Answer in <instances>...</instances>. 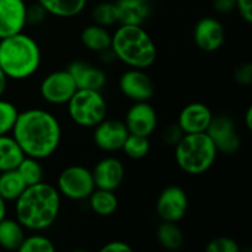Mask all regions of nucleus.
I'll return each mask as SVG.
<instances>
[{"label": "nucleus", "mask_w": 252, "mask_h": 252, "mask_svg": "<svg viewBox=\"0 0 252 252\" xmlns=\"http://www.w3.org/2000/svg\"><path fill=\"white\" fill-rule=\"evenodd\" d=\"M11 135L26 157L43 160L52 157L62 142L58 118L43 108H29L19 112Z\"/></svg>", "instance_id": "obj_1"}, {"label": "nucleus", "mask_w": 252, "mask_h": 252, "mask_svg": "<svg viewBox=\"0 0 252 252\" xmlns=\"http://www.w3.org/2000/svg\"><path fill=\"white\" fill-rule=\"evenodd\" d=\"M61 211V194L51 184L41 181L27 186L15 201L16 220L25 229L42 231L56 223Z\"/></svg>", "instance_id": "obj_2"}, {"label": "nucleus", "mask_w": 252, "mask_h": 252, "mask_svg": "<svg viewBox=\"0 0 252 252\" xmlns=\"http://www.w3.org/2000/svg\"><path fill=\"white\" fill-rule=\"evenodd\" d=\"M41 48L24 31L0 39V68L11 80L31 78L41 66Z\"/></svg>", "instance_id": "obj_3"}, {"label": "nucleus", "mask_w": 252, "mask_h": 252, "mask_svg": "<svg viewBox=\"0 0 252 252\" xmlns=\"http://www.w3.org/2000/svg\"><path fill=\"white\" fill-rule=\"evenodd\" d=\"M111 48L116 58L129 68L145 70L157 61L154 39L139 25H121L112 34Z\"/></svg>", "instance_id": "obj_4"}, {"label": "nucleus", "mask_w": 252, "mask_h": 252, "mask_svg": "<svg viewBox=\"0 0 252 252\" xmlns=\"http://www.w3.org/2000/svg\"><path fill=\"white\" fill-rule=\"evenodd\" d=\"M218 150L206 132L185 134L175 147V160L189 175H202L216 162Z\"/></svg>", "instance_id": "obj_5"}, {"label": "nucleus", "mask_w": 252, "mask_h": 252, "mask_svg": "<svg viewBox=\"0 0 252 252\" xmlns=\"http://www.w3.org/2000/svg\"><path fill=\"white\" fill-rule=\"evenodd\" d=\"M66 108L70 120L83 128H94L107 116V102L97 90H76Z\"/></svg>", "instance_id": "obj_6"}, {"label": "nucleus", "mask_w": 252, "mask_h": 252, "mask_svg": "<svg viewBox=\"0 0 252 252\" xmlns=\"http://www.w3.org/2000/svg\"><path fill=\"white\" fill-rule=\"evenodd\" d=\"M56 189L61 196L70 201H84L89 198L96 187L90 170L81 165H71L62 170Z\"/></svg>", "instance_id": "obj_7"}, {"label": "nucleus", "mask_w": 252, "mask_h": 252, "mask_svg": "<svg viewBox=\"0 0 252 252\" xmlns=\"http://www.w3.org/2000/svg\"><path fill=\"white\" fill-rule=\"evenodd\" d=\"M78 90L73 78L66 70L49 73L39 84V95L51 105H66L71 96Z\"/></svg>", "instance_id": "obj_8"}, {"label": "nucleus", "mask_w": 252, "mask_h": 252, "mask_svg": "<svg viewBox=\"0 0 252 252\" xmlns=\"http://www.w3.org/2000/svg\"><path fill=\"white\" fill-rule=\"evenodd\" d=\"M206 133L213 140L218 153L231 155L240 149L241 140L236 130L235 122L229 116H213Z\"/></svg>", "instance_id": "obj_9"}, {"label": "nucleus", "mask_w": 252, "mask_h": 252, "mask_svg": "<svg viewBox=\"0 0 252 252\" xmlns=\"http://www.w3.org/2000/svg\"><path fill=\"white\" fill-rule=\"evenodd\" d=\"M189 209V197L184 189L172 185L161 191L157 201V213L164 221L177 223L181 220Z\"/></svg>", "instance_id": "obj_10"}, {"label": "nucleus", "mask_w": 252, "mask_h": 252, "mask_svg": "<svg viewBox=\"0 0 252 252\" xmlns=\"http://www.w3.org/2000/svg\"><path fill=\"white\" fill-rule=\"evenodd\" d=\"M118 86L123 95L134 102L149 101L155 91L152 78L144 71V69L130 68L121 75Z\"/></svg>", "instance_id": "obj_11"}, {"label": "nucleus", "mask_w": 252, "mask_h": 252, "mask_svg": "<svg viewBox=\"0 0 252 252\" xmlns=\"http://www.w3.org/2000/svg\"><path fill=\"white\" fill-rule=\"evenodd\" d=\"M128 132L125 122L118 120H103L94 127V143L98 149L107 153L118 152L122 149Z\"/></svg>", "instance_id": "obj_12"}, {"label": "nucleus", "mask_w": 252, "mask_h": 252, "mask_svg": "<svg viewBox=\"0 0 252 252\" xmlns=\"http://www.w3.org/2000/svg\"><path fill=\"white\" fill-rule=\"evenodd\" d=\"M125 125L130 134L149 138L157 129V111L148 101L134 102L126 115Z\"/></svg>", "instance_id": "obj_13"}, {"label": "nucleus", "mask_w": 252, "mask_h": 252, "mask_svg": "<svg viewBox=\"0 0 252 252\" xmlns=\"http://www.w3.org/2000/svg\"><path fill=\"white\" fill-rule=\"evenodd\" d=\"M26 6L25 0H0V39L24 31Z\"/></svg>", "instance_id": "obj_14"}, {"label": "nucleus", "mask_w": 252, "mask_h": 252, "mask_svg": "<svg viewBox=\"0 0 252 252\" xmlns=\"http://www.w3.org/2000/svg\"><path fill=\"white\" fill-rule=\"evenodd\" d=\"M196 46L204 52H216L225 41V30L214 17H203L196 24L193 30Z\"/></svg>", "instance_id": "obj_15"}, {"label": "nucleus", "mask_w": 252, "mask_h": 252, "mask_svg": "<svg viewBox=\"0 0 252 252\" xmlns=\"http://www.w3.org/2000/svg\"><path fill=\"white\" fill-rule=\"evenodd\" d=\"M66 70L73 78L78 90L101 91L107 83V76L105 71L88 62H71Z\"/></svg>", "instance_id": "obj_16"}, {"label": "nucleus", "mask_w": 252, "mask_h": 252, "mask_svg": "<svg viewBox=\"0 0 252 252\" xmlns=\"http://www.w3.org/2000/svg\"><path fill=\"white\" fill-rule=\"evenodd\" d=\"M91 172L96 189L116 191L125 180V165L115 157L101 159Z\"/></svg>", "instance_id": "obj_17"}, {"label": "nucleus", "mask_w": 252, "mask_h": 252, "mask_svg": "<svg viewBox=\"0 0 252 252\" xmlns=\"http://www.w3.org/2000/svg\"><path fill=\"white\" fill-rule=\"evenodd\" d=\"M211 108L202 102H192L185 106L177 118V125L185 134L206 132L213 118Z\"/></svg>", "instance_id": "obj_18"}, {"label": "nucleus", "mask_w": 252, "mask_h": 252, "mask_svg": "<svg viewBox=\"0 0 252 252\" xmlns=\"http://www.w3.org/2000/svg\"><path fill=\"white\" fill-rule=\"evenodd\" d=\"M118 24L142 26L152 12L149 0H116Z\"/></svg>", "instance_id": "obj_19"}, {"label": "nucleus", "mask_w": 252, "mask_h": 252, "mask_svg": "<svg viewBox=\"0 0 252 252\" xmlns=\"http://www.w3.org/2000/svg\"><path fill=\"white\" fill-rule=\"evenodd\" d=\"M24 158V152L12 135H0V172L17 169Z\"/></svg>", "instance_id": "obj_20"}, {"label": "nucleus", "mask_w": 252, "mask_h": 252, "mask_svg": "<svg viewBox=\"0 0 252 252\" xmlns=\"http://www.w3.org/2000/svg\"><path fill=\"white\" fill-rule=\"evenodd\" d=\"M25 236V228L16 219L4 218L0 221V248L4 250L19 251Z\"/></svg>", "instance_id": "obj_21"}, {"label": "nucleus", "mask_w": 252, "mask_h": 252, "mask_svg": "<svg viewBox=\"0 0 252 252\" xmlns=\"http://www.w3.org/2000/svg\"><path fill=\"white\" fill-rule=\"evenodd\" d=\"M48 12V15L70 19L78 16L85 9L88 0H36Z\"/></svg>", "instance_id": "obj_22"}, {"label": "nucleus", "mask_w": 252, "mask_h": 252, "mask_svg": "<svg viewBox=\"0 0 252 252\" xmlns=\"http://www.w3.org/2000/svg\"><path fill=\"white\" fill-rule=\"evenodd\" d=\"M81 43L90 51L98 52L107 49L111 47L112 34L107 31V29L100 25H89L88 27L81 31L80 34Z\"/></svg>", "instance_id": "obj_23"}, {"label": "nucleus", "mask_w": 252, "mask_h": 252, "mask_svg": "<svg viewBox=\"0 0 252 252\" xmlns=\"http://www.w3.org/2000/svg\"><path fill=\"white\" fill-rule=\"evenodd\" d=\"M89 206L91 211L101 217L112 216L118 208V198L115 191L95 189L89 196Z\"/></svg>", "instance_id": "obj_24"}, {"label": "nucleus", "mask_w": 252, "mask_h": 252, "mask_svg": "<svg viewBox=\"0 0 252 252\" xmlns=\"http://www.w3.org/2000/svg\"><path fill=\"white\" fill-rule=\"evenodd\" d=\"M26 187L27 185L16 169L0 172V196L6 202L16 201Z\"/></svg>", "instance_id": "obj_25"}, {"label": "nucleus", "mask_w": 252, "mask_h": 252, "mask_svg": "<svg viewBox=\"0 0 252 252\" xmlns=\"http://www.w3.org/2000/svg\"><path fill=\"white\" fill-rule=\"evenodd\" d=\"M157 238L160 245L170 251H176L184 245V234L172 221H164L158 226Z\"/></svg>", "instance_id": "obj_26"}, {"label": "nucleus", "mask_w": 252, "mask_h": 252, "mask_svg": "<svg viewBox=\"0 0 252 252\" xmlns=\"http://www.w3.org/2000/svg\"><path fill=\"white\" fill-rule=\"evenodd\" d=\"M16 170L21 175V177L24 179L25 184L27 186H32V185H36L38 182L43 181V167H42L38 159L25 155V158L20 162Z\"/></svg>", "instance_id": "obj_27"}, {"label": "nucleus", "mask_w": 252, "mask_h": 252, "mask_svg": "<svg viewBox=\"0 0 252 252\" xmlns=\"http://www.w3.org/2000/svg\"><path fill=\"white\" fill-rule=\"evenodd\" d=\"M121 150H123L126 157L130 158V159H143V158L147 157L150 150L149 138L137 134H130L129 133Z\"/></svg>", "instance_id": "obj_28"}, {"label": "nucleus", "mask_w": 252, "mask_h": 252, "mask_svg": "<svg viewBox=\"0 0 252 252\" xmlns=\"http://www.w3.org/2000/svg\"><path fill=\"white\" fill-rule=\"evenodd\" d=\"M93 20L96 25H100L103 27H110L112 25L118 24L117 9H116L115 2L102 1L98 2L93 9Z\"/></svg>", "instance_id": "obj_29"}, {"label": "nucleus", "mask_w": 252, "mask_h": 252, "mask_svg": "<svg viewBox=\"0 0 252 252\" xmlns=\"http://www.w3.org/2000/svg\"><path fill=\"white\" fill-rule=\"evenodd\" d=\"M54 250V244L47 236L39 234L25 236L19 249L20 252H53Z\"/></svg>", "instance_id": "obj_30"}, {"label": "nucleus", "mask_w": 252, "mask_h": 252, "mask_svg": "<svg viewBox=\"0 0 252 252\" xmlns=\"http://www.w3.org/2000/svg\"><path fill=\"white\" fill-rule=\"evenodd\" d=\"M19 110L12 102L0 97V135L11 133Z\"/></svg>", "instance_id": "obj_31"}, {"label": "nucleus", "mask_w": 252, "mask_h": 252, "mask_svg": "<svg viewBox=\"0 0 252 252\" xmlns=\"http://www.w3.org/2000/svg\"><path fill=\"white\" fill-rule=\"evenodd\" d=\"M207 252H239L238 243L228 236H219L209 241L206 246Z\"/></svg>", "instance_id": "obj_32"}, {"label": "nucleus", "mask_w": 252, "mask_h": 252, "mask_svg": "<svg viewBox=\"0 0 252 252\" xmlns=\"http://www.w3.org/2000/svg\"><path fill=\"white\" fill-rule=\"evenodd\" d=\"M48 17V12L39 2L34 1L26 6V25L29 26H38L43 24Z\"/></svg>", "instance_id": "obj_33"}, {"label": "nucleus", "mask_w": 252, "mask_h": 252, "mask_svg": "<svg viewBox=\"0 0 252 252\" xmlns=\"http://www.w3.org/2000/svg\"><path fill=\"white\" fill-rule=\"evenodd\" d=\"M185 133L182 132L180 126L177 123H172V125H169L167 127H165L164 132H162V140H164V143L166 145L175 148L177 143L182 139Z\"/></svg>", "instance_id": "obj_34"}, {"label": "nucleus", "mask_w": 252, "mask_h": 252, "mask_svg": "<svg viewBox=\"0 0 252 252\" xmlns=\"http://www.w3.org/2000/svg\"><path fill=\"white\" fill-rule=\"evenodd\" d=\"M234 78L238 81L240 85L249 86L252 83V64L250 62H246V63L240 64L238 68L235 69V73H234Z\"/></svg>", "instance_id": "obj_35"}, {"label": "nucleus", "mask_w": 252, "mask_h": 252, "mask_svg": "<svg viewBox=\"0 0 252 252\" xmlns=\"http://www.w3.org/2000/svg\"><path fill=\"white\" fill-rule=\"evenodd\" d=\"M235 9L248 24L252 22V0H236Z\"/></svg>", "instance_id": "obj_36"}, {"label": "nucleus", "mask_w": 252, "mask_h": 252, "mask_svg": "<svg viewBox=\"0 0 252 252\" xmlns=\"http://www.w3.org/2000/svg\"><path fill=\"white\" fill-rule=\"evenodd\" d=\"M236 0H213V7L219 14H229L235 10Z\"/></svg>", "instance_id": "obj_37"}, {"label": "nucleus", "mask_w": 252, "mask_h": 252, "mask_svg": "<svg viewBox=\"0 0 252 252\" xmlns=\"http://www.w3.org/2000/svg\"><path fill=\"white\" fill-rule=\"evenodd\" d=\"M102 252H130L132 248L128 245L127 243H123V241H111L107 243L106 245L102 246L101 249Z\"/></svg>", "instance_id": "obj_38"}, {"label": "nucleus", "mask_w": 252, "mask_h": 252, "mask_svg": "<svg viewBox=\"0 0 252 252\" xmlns=\"http://www.w3.org/2000/svg\"><path fill=\"white\" fill-rule=\"evenodd\" d=\"M98 58H100V62L102 64H112L113 62L116 61V56L113 53L112 48H107V49H103V51L98 52Z\"/></svg>", "instance_id": "obj_39"}, {"label": "nucleus", "mask_w": 252, "mask_h": 252, "mask_svg": "<svg viewBox=\"0 0 252 252\" xmlns=\"http://www.w3.org/2000/svg\"><path fill=\"white\" fill-rule=\"evenodd\" d=\"M7 80H9V79H7V76L5 75L2 69L0 68V97H1V96L5 94V91H6Z\"/></svg>", "instance_id": "obj_40"}, {"label": "nucleus", "mask_w": 252, "mask_h": 252, "mask_svg": "<svg viewBox=\"0 0 252 252\" xmlns=\"http://www.w3.org/2000/svg\"><path fill=\"white\" fill-rule=\"evenodd\" d=\"M7 202L0 196V221L2 220L4 218H6V213H7Z\"/></svg>", "instance_id": "obj_41"}, {"label": "nucleus", "mask_w": 252, "mask_h": 252, "mask_svg": "<svg viewBox=\"0 0 252 252\" xmlns=\"http://www.w3.org/2000/svg\"><path fill=\"white\" fill-rule=\"evenodd\" d=\"M245 125H246V128H248L249 130L252 129V107H250L246 110L245 112Z\"/></svg>", "instance_id": "obj_42"}]
</instances>
